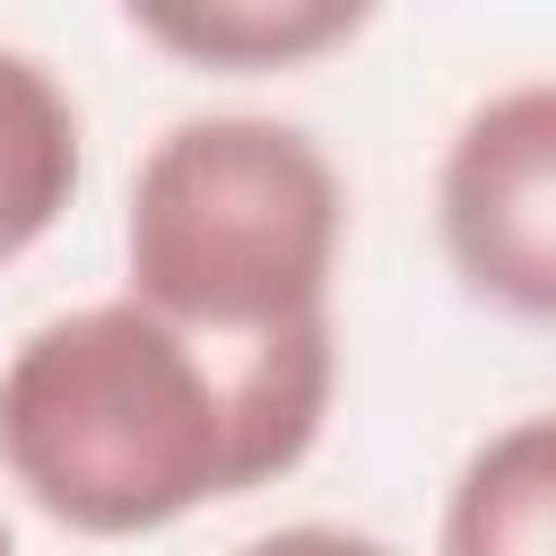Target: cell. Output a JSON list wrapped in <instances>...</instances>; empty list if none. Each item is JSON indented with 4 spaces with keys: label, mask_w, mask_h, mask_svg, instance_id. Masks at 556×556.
Returning a JSON list of instances; mask_svg holds the SVG:
<instances>
[{
    "label": "cell",
    "mask_w": 556,
    "mask_h": 556,
    "mask_svg": "<svg viewBox=\"0 0 556 556\" xmlns=\"http://www.w3.org/2000/svg\"><path fill=\"white\" fill-rule=\"evenodd\" d=\"M339 400V330L191 339L130 295L35 321L0 365V469L78 539H148L287 478Z\"/></svg>",
    "instance_id": "1"
},
{
    "label": "cell",
    "mask_w": 556,
    "mask_h": 556,
    "mask_svg": "<svg viewBox=\"0 0 556 556\" xmlns=\"http://www.w3.org/2000/svg\"><path fill=\"white\" fill-rule=\"evenodd\" d=\"M348 182L304 122L182 113L122 200V295L191 339H278L330 321Z\"/></svg>",
    "instance_id": "2"
},
{
    "label": "cell",
    "mask_w": 556,
    "mask_h": 556,
    "mask_svg": "<svg viewBox=\"0 0 556 556\" xmlns=\"http://www.w3.org/2000/svg\"><path fill=\"white\" fill-rule=\"evenodd\" d=\"M434 243L478 304L556 321V78H513L452 122Z\"/></svg>",
    "instance_id": "3"
},
{
    "label": "cell",
    "mask_w": 556,
    "mask_h": 556,
    "mask_svg": "<svg viewBox=\"0 0 556 556\" xmlns=\"http://www.w3.org/2000/svg\"><path fill=\"white\" fill-rule=\"evenodd\" d=\"M87 174V122L52 61L0 43V269L26 261L78 200Z\"/></svg>",
    "instance_id": "4"
},
{
    "label": "cell",
    "mask_w": 556,
    "mask_h": 556,
    "mask_svg": "<svg viewBox=\"0 0 556 556\" xmlns=\"http://www.w3.org/2000/svg\"><path fill=\"white\" fill-rule=\"evenodd\" d=\"M122 26L156 52H174L182 70L269 78V70H304L339 43H356L365 9L356 0H165V9H130Z\"/></svg>",
    "instance_id": "5"
},
{
    "label": "cell",
    "mask_w": 556,
    "mask_h": 556,
    "mask_svg": "<svg viewBox=\"0 0 556 556\" xmlns=\"http://www.w3.org/2000/svg\"><path fill=\"white\" fill-rule=\"evenodd\" d=\"M434 556H556V408L495 426L452 469Z\"/></svg>",
    "instance_id": "6"
},
{
    "label": "cell",
    "mask_w": 556,
    "mask_h": 556,
    "mask_svg": "<svg viewBox=\"0 0 556 556\" xmlns=\"http://www.w3.org/2000/svg\"><path fill=\"white\" fill-rule=\"evenodd\" d=\"M226 556H391L374 530H348V521H287V530H261Z\"/></svg>",
    "instance_id": "7"
},
{
    "label": "cell",
    "mask_w": 556,
    "mask_h": 556,
    "mask_svg": "<svg viewBox=\"0 0 556 556\" xmlns=\"http://www.w3.org/2000/svg\"><path fill=\"white\" fill-rule=\"evenodd\" d=\"M0 556H17V539H9V513H0Z\"/></svg>",
    "instance_id": "8"
}]
</instances>
